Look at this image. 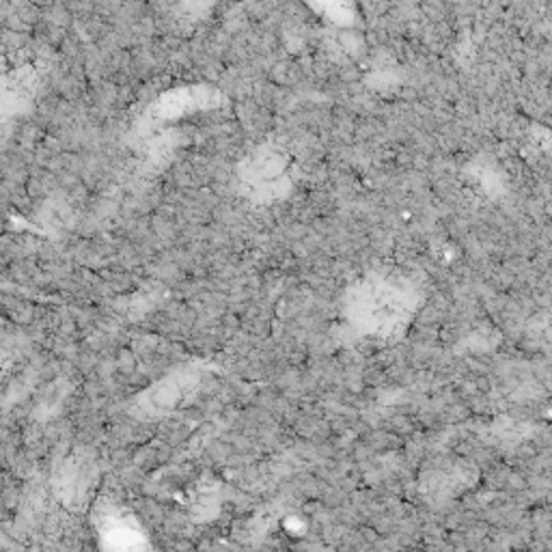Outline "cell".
Instances as JSON below:
<instances>
[{
    "label": "cell",
    "mask_w": 552,
    "mask_h": 552,
    "mask_svg": "<svg viewBox=\"0 0 552 552\" xmlns=\"http://www.w3.org/2000/svg\"><path fill=\"white\" fill-rule=\"evenodd\" d=\"M419 296L414 287L391 276H367L345 294V315L356 330L393 339L400 336L414 311Z\"/></svg>",
    "instance_id": "obj_1"
},
{
    "label": "cell",
    "mask_w": 552,
    "mask_h": 552,
    "mask_svg": "<svg viewBox=\"0 0 552 552\" xmlns=\"http://www.w3.org/2000/svg\"><path fill=\"white\" fill-rule=\"evenodd\" d=\"M95 487V466L91 457L84 453L67 455L65 462L56 468L54 490L58 501H63L67 507L78 509L89 503Z\"/></svg>",
    "instance_id": "obj_2"
},
{
    "label": "cell",
    "mask_w": 552,
    "mask_h": 552,
    "mask_svg": "<svg viewBox=\"0 0 552 552\" xmlns=\"http://www.w3.org/2000/svg\"><path fill=\"white\" fill-rule=\"evenodd\" d=\"M196 382H198V378L192 371H181V373L166 378L158 387H153L149 393L143 395L141 408L147 410L149 414L175 410L179 406V402L186 400L183 395L190 393V389L196 384Z\"/></svg>",
    "instance_id": "obj_3"
},
{
    "label": "cell",
    "mask_w": 552,
    "mask_h": 552,
    "mask_svg": "<svg viewBox=\"0 0 552 552\" xmlns=\"http://www.w3.org/2000/svg\"><path fill=\"white\" fill-rule=\"evenodd\" d=\"M100 535L106 546H111L115 550L121 548H141L143 542V533L138 529L136 522H132V518L126 516L124 511H119L115 507L106 509L100 518Z\"/></svg>",
    "instance_id": "obj_4"
},
{
    "label": "cell",
    "mask_w": 552,
    "mask_h": 552,
    "mask_svg": "<svg viewBox=\"0 0 552 552\" xmlns=\"http://www.w3.org/2000/svg\"><path fill=\"white\" fill-rule=\"evenodd\" d=\"M33 93V82L20 73L0 76V126L18 115Z\"/></svg>",
    "instance_id": "obj_5"
}]
</instances>
